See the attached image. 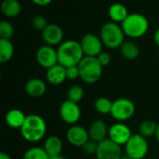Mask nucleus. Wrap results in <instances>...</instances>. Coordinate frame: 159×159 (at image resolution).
<instances>
[{
  "instance_id": "nucleus-1",
  "label": "nucleus",
  "mask_w": 159,
  "mask_h": 159,
  "mask_svg": "<svg viewBox=\"0 0 159 159\" xmlns=\"http://www.w3.org/2000/svg\"><path fill=\"white\" fill-rule=\"evenodd\" d=\"M21 137L29 143H37L44 139L47 133V123L45 119L36 114L26 116L25 122L20 128Z\"/></svg>"
},
{
  "instance_id": "nucleus-2",
  "label": "nucleus",
  "mask_w": 159,
  "mask_h": 159,
  "mask_svg": "<svg viewBox=\"0 0 159 159\" xmlns=\"http://www.w3.org/2000/svg\"><path fill=\"white\" fill-rule=\"evenodd\" d=\"M59 63L62 66L69 67L78 65L85 57L80 42L75 40L63 41L57 49Z\"/></svg>"
},
{
  "instance_id": "nucleus-3",
  "label": "nucleus",
  "mask_w": 159,
  "mask_h": 159,
  "mask_svg": "<svg viewBox=\"0 0 159 159\" xmlns=\"http://www.w3.org/2000/svg\"><path fill=\"white\" fill-rule=\"evenodd\" d=\"M125 34L130 38H140L143 36L149 29L147 18L141 13H129L121 23Z\"/></svg>"
},
{
  "instance_id": "nucleus-4",
  "label": "nucleus",
  "mask_w": 159,
  "mask_h": 159,
  "mask_svg": "<svg viewBox=\"0 0 159 159\" xmlns=\"http://www.w3.org/2000/svg\"><path fill=\"white\" fill-rule=\"evenodd\" d=\"M125 33L119 25V23L110 21L105 24L101 29L100 37L105 46L108 48H117L125 42Z\"/></svg>"
},
{
  "instance_id": "nucleus-5",
  "label": "nucleus",
  "mask_w": 159,
  "mask_h": 159,
  "mask_svg": "<svg viewBox=\"0 0 159 159\" xmlns=\"http://www.w3.org/2000/svg\"><path fill=\"white\" fill-rule=\"evenodd\" d=\"M82 81L87 84H94L100 80L102 75V66L96 57L85 56L78 64Z\"/></svg>"
},
{
  "instance_id": "nucleus-6",
  "label": "nucleus",
  "mask_w": 159,
  "mask_h": 159,
  "mask_svg": "<svg viewBox=\"0 0 159 159\" xmlns=\"http://www.w3.org/2000/svg\"><path fill=\"white\" fill-rule=\"evenodd\" d=\"M134 114L135 104L131 100L127 98H119L113 102L110 115L115 120L118 122H124L130 119Z\"/></svg>"
},
{
  "instance_id": "nucleus-7",
  "label": "nucleus",
  "mask_w": 159,
  "mask_h": 159,
  "mask_svg": "<svg viewBox=\"0 0 159 159\" xmlns=\"http://www.w3.org/2000/svg\"><path fill=\"white\" fill-rule=\"evenodd\" d=\"M149 145L147 139L141 134H132L125 144V151L132 159H143L148 154Z\"/></svg>"
},
{
  "instance_id": "nucleus-8",
  "label": "nucleus",
  "mask_w": 159,
  "mask_h": 159,
  "mask_svg": "<svg viewBox=\"0 0 159 159\" xmlns=\"http://www.w3.org/2000/svg\"><path fill=\"white\" fill-rule=\"evenodd\" d=\"M95 156L97 159H121L123 152L121 145L107 138L98 143V149Z\"/></svg>"
},
{
  "instance_id": "nucleus-9",
  "label": "nucleus",
  "mask_w": 159,
  "mask_h": 159,
  "mask_svg": "<svg viewBox=\"0 0 159 159\" xmlns=\"http://www.w3.org/2000/svg\"><path fill=\"white\" fill-rule=\"evenodd\" d=\"M60 116L68 125H76L81 117V109L78 103L66 100L60 106Z\"/></svg>"
},
{
  "instance_id": "nucleus-10",
  "label": "nucleus",
  "mask_w": 159,
  "mask_h": 159,
  "mask_svg": "<svg viewBox=\"0 0 159 159\" xmlns=\"http://www.w3.org/2000/svg\"><path fill=\"white\" fill-rule=\"evenodd\" d=\"M80 45L84 55L88 57H97L102 52L103 43L101 37L94 34H86L80 40Z\"/></svg>"
},
{
  "instance_id": "nucleus-11",
  "label": "nucleus",
  "mask_w": 159,
  "mask_h": 159,
  "mask_svg": "<svg viewBox=\"0 0 159 159\" xmlns=\"http://www.w3.org/2000/svg\"><path fill=\"white\" fill-rule=\"evenodd\" d=\"M35 58L37 63L47 70L59 63L57 49L48 45L40 47L36 51Z\"/></svg>"
},
{
  "instance_id": "nucleus-12",
  "label": "nucleus",
  "mask_w": 159,
  "mask_h": 159,
  "mask_svg": "<svg viewBox=\"0 0 159 159\" xmlns=\"http://www.w3.org/2000/svg\"><path fill=\"white\" fill-rule=\"evenodd\" d=\"M132 136L129 126L123 122H117L112 125L108 130V138L119 145H125Z\"/></svg>"
},
{
  "instance_id": "nucleus-13",
  "label": "nucleus",
  "mask_w": 159,
  "mask_h": 159,
  "mask_svg": "<svg viewBox=\"0 0 159 159\" xmlns=\"http://www.w3.org/2000/svg\"><path fill=\"white\" fill-rule=\"evenodd\" d=\"M69 143L75 147H81L89 140V130L82 126L73 125L69 128L66 133Z\"/></svg>"
},
{
  "instance_id": "nucleus-14",
  "label": "nucleus",
  "mask_w": 159,
  "mask_h": 159,
  "mask_svg": "<svg viewBox=\"0 0 159 159\" xmlns=\"http://www.w3.org/2000/svg\"><path fill=\"white\" fill-rule=\"evenodd\" d=\"M42 38L46 45L51 47L61 45L63 42V31L57 24H48L42 31Z\"/></svg>"
},
{
  "instance_id": "nucleus-15",
  "label": "nucleus",
  "mask_w": 159,
  "mask_h": 159,
  "mask_svg": "<svg viewBox=\"0 0 159 159\" xmlns=\"http://www.w3.org/2000/svg\"><path fill=\"white\" fill-rule=\"evenodd\" d=\"M88 130L89 134V139L99 143L107 139L109 128L103 120L97 119L91 123Z\"/></svg>"
},
{
  "instance_id": "nucleus-16",
  "label": "nucleus",
  "mask_w": 159,
  "mask_h": 159,
  "mask_svg": "<svg viewBox=\"0 0 159 159\" xmlns=\"http://www.w3.org/2000/svg\"><path fill=\"white\" fill-rule=\"evenodd\" d=\"M46 78H47V81L51 85H54V86L61 85L67 78L66 68L61 65L60 63H58L47 70Z\"/></svg>"
},
{
  "instance_id": "nucleus-17",
  "label": "nucleus",
  "mask_w": 159,
  "mask_h": 159,
  "mask_svg": "<svg viewBox=\"0 0 159 159\" xmlns=\"http://www.w3.org/2000/svg\"><path fill=\"white\" fill-rule=\"evenodd\" d=\"M47 91L46 83L40 78H31L25 84V92L33 98L42 97Z\"/></svg>"
},
{
  "instance_id": "nucleus-18",
  "label": "nucleus",
  "mask_w": 159,
  "mask_h": 159,
  "mask_svg": "<svg viewBox=\"0 0 159 159\" xmlns=\"http://www.w3.org/2000/svg\"><path fill=\"white\" fill-rule=\"evenodd\" d=\"M25 114L20 109H11L5 116L6 124L11 129H19L22 127L26 119Z\"/></svg>"
},
{
  "instance_id": "nucleus-19",
  "label": "nucleus",
  "mask_w": 159,
  "mask_h": 159,
  "mask_svg": "<svg viewBox=\"0 0 159 159\" xmlns=\"http://www.w3.org/2000/svg\"><path fill=\"white\" fill-rule=\"evenodd\" d=\"M129 11L126 6L121 3L112 4L108 8V15L110 19L116 23H122L129 16Z\"/></svg>"
},
{
  "instance_id": "nucleus-20",
  "label": "nucleus",
  "mask_w": 159,
  "mask_h": 159,
  "mask_svg": "<svg viewBox=\"0 0 159 159\" xmlns=\"http://www.w3.org/2000/svg\"><path fill=\"white\" fill-rule=\"evenodd\" d=\"M62 147H63V144H62L61 139H60V137L56 135L48 137L43 146V148L45 149V151L49 157L61 155L62 151Z\"/></svg>"
},
{
  "instance_id": "nucleus-21",
  "label": "nucleus",
  "mask_w": 159,
  "mask_h": 159,
  "mask_svg": "<svg viewBox=\"0 0 159 159\" xmlns=\"http://www.w3.org/2000/svg\"><path fill=\"white\" fill-rule=\"evenodd\" d=\"M2 13L7 18L17 17L21 10V6L18 0H3L1 4Z\"/></svg>"
},
{
  "instance_id": "nucleus-22",
  "label": "nucleus",
  "mask_w": 159,
  "mask_h": 159,
  "mask_svg": "<svg viewBox=\"0 0 159 159\" xmlns=\"http://www.w3.org/2000/svg\"><path fill=\"white\" fill-rule=\"evenodd\" d=\"M119 48L122 56L129 61H133L140 55L139 47L131 41H125Z\"/></svg>"
},
{
  "instance_id": "nucleus-23",
  "label": "nucleus",
  "mask_w": 159,
  "mask_h": 159,
  "mask_svg": "<svg viewBox=\"0 0 159 159\" xmlns=\"http://www.w3.org/2000/svg\"><path fill=\"white\" fill-rule=\"evenodd\" d=\"M14 55V46L10 40L0 39V62H7Z\"/></svg>"
},
{
  "instance_id": "nucleus-24",
  "label": "nucleus",
  "mask_w": 159,
  "mask_h": 159,
  "mask_svg": "<svg viewBox=\"0 0 159 159\" xmlns=\"http://www.w3.org/2000/svg\"><path fill=\"white\" fill-rule=\"evenodd\" d=\"M157 124L154 120H144L139 126V134L148 139L156 135Z\"/></svg>"
},
{
  "instance_id": "nucleus-25",
  "label": "nucleus",
  "mask_w": 159,
  "mask_h": 159,
  "mask_svg": "<svg viewBox=\"0 0 159 159\" xmlns=\"http://www.w3.org/2000/svg\"><path fill=\"white\" fill-rule=\"evenodd\" d=\"M113 102L106 97H100L94 102V109L102 115H107L111 113Z\"/></svg>"
},
{
  "instance_id": "nucleus-26",
  "label": "nucleus",
  "mask_w": 159,
  "mask_h": 159,
  "mask_svg": "<svg viewBox=\"0 0 159 159\" xmlns=\"http://www.w3.org/2000/svg\"><path fill=\"white\" fill-rule=\"evenodd\" d=\"M22 159H49V156L43 147L34 146L24 153Z\"/></svg>"
},
{
  "instance_id": "nucleus-27",
  "label": "nucleus",
  "mask_w": 159,
  "mask_h": 159,
  "mask_svg": "<svg viewBox=\"0 0 159 159\" xmlns=\"http://www.w3.org/2000/svg\"><path fill=\"white\" fill-rule=\"evenodd\" d=\"M83 97H84V89L82 87H80L78 85L72 86L67 92L68 100L72 101L74 102H76V103L81 102Z\"/></svg>"
},
{
  "instance_id": "nucleus-28",
  "label": "nucleus",
  "mask_w": 159,
  "mask_h": 159,
  "mask_svg": "<svg viewBox=\"0 0 159 159\" xmlns=\"http://www.w3.org/2000/svg\"><path fill=\"white\" fill-rule=\"evenodd\" d=\"M14 34V27L7 20H2L0 22V39L10 40Z\"/></svg>"
},
{
  "instance_id": "nucleus-29",
  "label": "nucleus",
  "mask_w": 159,
  "mask_h": 159,
  "mask_svg": "<svg viewBox=\"0 0 159 159\" xmlns=\"http://www.w3.org/2000/svg\"><path fill=\"white\" fill-rule=\"evenodd\" d=\"M48 25L47 19L42 15H36L32 20V26L36 31H43Z\"/></svg>"
},
{
  "instance_id": "nucleus-30",
  "label": "nucleus",
  "mask_w": 159,
  "mask_h": 159,
  "mask_svg": "<svg viewBox=\"0 0 159 159\" xmlns=\"http://www.w3.org/2000/svg\"><path fill=\"white\" fill-rule=\"evenodd\" d=\"M97 149H98V143H96V142H94V141H92L90 139L82 146L83 152L86 155H89V156L96 155Z\"/></svg>"
},
{
  "instance_id": "nucleus-31",
  "label": "nucleus",
  "mask_w": 159,
  "mask_h": 159,
  "mask_svg": "<svg viewBox=\"0 0 159 159\" xmlns=\"http://www.w3.org/2000/svg\"><path fill=\"white\" fill-rule=\"evenodd\" d=\"M66 76H67V78L70 79V80H75V79H76V78L80 77L78 65L66 67Z\"/></svg>"
},
{
  "instance_id": "nucleus-32",
  "label": "nucleus",
  "mask_w": 159,
  "mask_h": 159,
  "mask_svg": "<svg viewBox=\"0 0 159 159\" xmlns=\"http://www.w3.org/2000/svg\"><path fill=\"white\" fill-rule=\"evenodd\" d=\"M96 58L98 59L99 62L102 64V67L108 65L110 63V61H111V56H110V54L107 53V52H104V51H102V53H100Z\"/></svg>"
},
{
  "instance_id": "nucleus-33",
  "label": "nucleus",
  "mask_w": 159,
  "mask_h": 159,
  "mask_svg": "<svg viewBox=\"0 0 159 159\" xmlns=\"http://www.w3.org/2000/svg\"><path fill=\"white\" fill-rule=\"evenodd\" d=\"M34 4L37 5V6H40V7H45V6H48L49 5L53 0H31Z\"/></svg>"
},
{
  "instance_id": "nucleus-34",
  "label": "nucleus",
  "mask_w": 159,
  "mask_h": 159,
  "mask_svg": "<svg viewBox=\"0 0 159 159\" xmlns=\"http://www.w3.org/2000/svg\"><path fill=\"white\" fill-rule=\"evenodd\" d=\"M154 40H155V43L157 44V46L159 48V28L155 32V34H154Z\"/></svg>"
},
{
  "instance_id": "nucleus-35",
  "label": "nucleus",
  "mask_w": 159,
  "mask_h": 159,
  "mask_svg": "<svg viewBox=\"0 0 159 159\" xmlns=\"http://www.w3.org/2000/svg\"><path fill=\"white\" fill-rule=\"evenodd\" d=\"M0 159H11V157H10V156L7 155V153L1 152V153H0Z\"/></svg>"
},
{
  "instance_id": "nucleus-36",
  "label": "nucleus",
  "mask_w": 159,
  "mask_h": 159,
  "mask_svg": "<svg viewBox=\"0 0 159 159\" xmlns=\"http://www.w3.org/2000/svg\"><path fill=\"white\" fill-rule=\"evenodd\" d=\"M49 159H65V158H64V157H62L61 155H58V156L49 157Z\"/></svg>"
},
{
  "instance_id": "nucleus-37",
  "label": "nucleus",
  "mask_w": 159,
  "mask_h": 159,
  "mask_svg": "<svg viewBox=\"0 0 159 159\" xmlns=\"http://www.w3.org/2000/svg\"><path fill=\"white\" fill-rule=\"evenodd\" d=\"M157 141L159 143V124H157V132H156V135H155Z\"/></svg>"
},
{
  "instance_id": "nucleus-38",
  "label": "nucleus",
  "mask_w": 159,
  "mask_h": 159,
  "mask_svg": "<svg viewBox=\"0 0 159 159\" xmlns=\"http://www.w3.org/2000/svg\"><path fill=\"white\" fill-rule=\"evenodd\" d=\"M121 159H132L129 156H128L127 154H125V155H123L122 156V157H121Z\"/></svg>"
}]
</instances>
